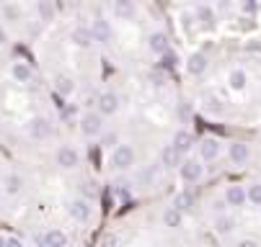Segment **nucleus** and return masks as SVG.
<instances>
[{"label": "nucleus", "mask_w": 261, "mask_h": 247, "mask_svg": "<svg viewBox=\"0 0 261 247\" xmlns=\"http://www.w3.org/2000/svg\"><path fill=\"white\" fill-rule=\"evenodd\" d=\"M134 165V150L130 144H116L111 152V168L114 170H127Z\"/></svg>", "instance_id": "nucleus-1"}, {"label": "nucleus", "mask_w": 261, "mask_h": 247, "mask_svg": "<svg viewBox=\"0 0 261 247\" xmlns=\"http://www.w3.org/2000/svg\"><path fill=\"white\" fill-rule=\"evenodd\" d=\"M80 132H83V136H98L104 132V116H98L93 111L83 114V118H80Z\"/></svg>", "instance_id": "nucleus-2"}, {"label": "nucleus", "mask_w": 261, "mask_h": 247, "mask_svg": "<svg viewBox=\"0 0 261 247\" xmlns=\"http://www.w3.org/2000/svg\"><path fill=\"white\" fill-rule=\"evenodd\" d=\"M26 132H29L31 139H47V136L52 134V124L47 121V118H42V116H34L29 126H26Z\"/></svg>", "instance_id": "nucleus-3"}, {"label": "nucleus", "mask_w": 261, "mask_h": 247, "mask_svg": "<svg viewBox=\"0 0 261 247\" xmlns=\"http://www.w3.org/2000/svg\"><path fill=\"white\" fill-rule=\"evenodd\" d=\"M57 165H60L62 170H73V168H78V165H80L78 150H73V147H60V150H57Z\"/></svg>", "instance_id": "nucleus-4"}, {"label": "nucleus", "mask_w": 261, "mask_h": 247, "mask_svg": "<svg viewBox=\"0 0 261 247\" xmlns=\"http://www.w3.org/2000/svg\"><path fill=\"white\" fill-rule=\"evenodd\" d=\"M178 170H181V178L186 180V183H196L202 175H204V168L196 160H186V162H181L178 165Z\"/></svg>", "instance_id": "nucleus-5"}, {"label": "nucleus", "mask_w": 261, "mask_h": 247, "mask_svg": "<svg viewBox=\"0 0 261 247\" xmlns=\"http://www.w3.org/2000/svg\"><path fill=\"white\" fill-rule=\"evenodd\" d=\"M67 214L75 219V222H88L91 219V204H88V198H78L73 204L67 206Z\"/></svg>", "instance_id": "nucleus-6"}, {"label": "nucleus", "mask_w": 261, "mask_h": 247, "mask_svg": "<svg viewBox=\"0 0 261 247\" xmlns=\"http://www.w3.org/2000/svg\"><path fill=\"white\" fill-rule=\"evenodd\" d=\"M91 36H93V41H98V44H109V39H111V26H109V21L96 18L93 26H91Z\"/></svg>", "instance_id": "nucleus-7"}, {"label": "nucleus", "mask_w": 261, "mask_h": 247, "mask_svg": "<svg viewBox=\"0 0 261 247\" xmlns=\"http://www.w3.org/2000/svg\"><path fill=\"white\" fill-rule=\"evenodd\" d=\"M119 111V98H116L114 93H104L101 98H98V116H111Z\"/></svg>", "instance_id": "nucleus-8"}, {"label": "nucleus", "mask_w": 261, "mask_h": 247, "mask_svg": "<svg viewBox=\"0 0 261 247\" xmlns=\"http://www.w3.org/2000/svg\"><path fill=\"white\" fill-rule=\"evenodd\" d=\"M70 41H73L75 47H91L93 44L91 29H88V26H75V29L70 31Z\"/></svg>", "instance_id": "nucleus-9"}, {"label": "nucleus", "mask_w": 261, "mask_h": 247, "mask_svg": "<svg viewBox=\"0 0 261 247\" xmlns=\"http://www.w3.org/2000/svg\"><path fill=\"white\" fill-rule=\"evenodd\" d=\"M171 147H174L178 154H186L189 150L194 147V136L189 134V132H184V129L176 132V134H174V144H171Z\"/></svg>", "instance_id": "nucleus-10"}, {"label": "nucleus", "mask_w": 261, "mask_h": 247, "mask_svg": "<svg viewBox=\"0 0 261 247\" xmlns=\"http://www.w3.org/2000/svg\"><path fill=\"white\" fill-rule=\"evenodd\" d=\"M225 204L228 206H243L246 204V188L243 186H230L225 190Z\"/></svg>", "instance_id": "nucleus-11"}, {"label": "nucleus", "mask_w": 261, "mask_h": 247, "mask_svg": "<svg viewBox=\"0 0 261 247\" xmlns=\"http://www.w3.org/2000/svg\"><path fill=\"white\" fill-rule=\"evenodd\" d=\"M148 47L152 54H166L168 52V36L166 34H150V39H148Z\"/></svg>", "instance_id": "nucleus-12"}, {"label": "nucleus", "mask_w": 261, "mask_h": 247, "mask_svg": "<svg viewBox=\"0 0 261 247\" xmlns=\"http://www.w3.org/2000/svg\"><path fill=\"white\" fill-rule=\"evenodd\" d=\"M186 70H189V75H202V72L207 70V57H204L202 52L192 54L189 62H186Z\"/></svg>", "instance_id": "nucleus-13"}, {"label": "nucleus", "mask_w": 261, "mask_h": 247, "mask_svg": "<svg viewBox=\"0 0 261 247\" xmlns=\"http://www.w3.org/2000/svg\"><path fill=\"white\" fill-rule=\"evenodd\" d=\"M228 154H230V160L236 162V165H243V162H248V144H243V142H236V144H230V150H228Z\"/></svg>", "instance_id": "nucleus-14"}, {"label": "nucleus", "mask_w": 261, "mask_h": 247, "mask_svg": "<svg viewBox=\"0 0 261 247\" xmlns=\"http://www.w3.org/2000/svg\"><path fill=\"white\" fill-rule=\"evenodd\" d=\"M44 247H67V234L60 229H49L44 234Z\"/></svg>", "instance_id": "nucleus-15"}, {"label": "nucleus", "mask_w": 261, "mask_h": 247, "mask_svg": "<svg viewBox=\"0 0 261 247\" xmlns=\"http://www.w3.org/2000/svg\"><path fill=\"white\" fill-rule=\"evenodd\" d=\"M160 165H163V168H176V165H181V154L168 144V147H163V152H160Z\"/></svg>", "instance_id": "nucleus-16"}, {"label": "nucleus", "mask_w": 261, "mask_h": 247, "mask_svg": "<svg viewBox=\"0 0 261 247\" xmlns=\"http://www.w3.org/2000/svg\"><path fill=\"white\" fill-rule=\"evenodd\" d=\"M111 11H114V16H119V18H132L134 16V5L130 3V0H114L111 3Z\"/></svg>", "instance_id": "nucleus-17"}, {"label": "nucleus", "mask_w": 261, "mask_h": 247, "mask_svg": "<svg viewBox=\"0 0 261 247\" xmlns=\"http://www.w3.org/2000/svg\"><path fill=\"white\" fill-rule=\"evenodd\" d=\"M199 152H202V160H215L220 154V142L218 139H204L199 144Z\"/></svg>", "instance_id": "nucleus-18"}, {"label": "nucleus", "mask_w": 261, "mask_h": 247, "mask_svg": "<svg viewBox=\"0 0 261 247\" xmlns=\"http://www.w3.org/2000/svg\"><path fill=\"white\" fill-rule=\"evenodd\" d=\"M11 75H13L16 82H29L31 80V67L26 65V62H16L11 67Z\"/></svg>", "instance_id": "nucleus-19"}, {"label": "nucleus", "mask_w": 261, "mask_h": 247, "mask_svg": "<svg viewBox=\"0 0 261 247\" xmlns=\"http://www.w3.org/2000/svg\"><path fill=\"white\" fill-rule=\"evenodd\" d=\"M21 188H23V180H21V175H16V172H11V175L5 178V186H3V190L8 196H16V193H21Z\"/></svg>", "instance_id": "nucleus-20"}, {"label": "nucleus", "mask_w": 261, "mask_h": 247, "mask_svg": "<svg viewBox=\"0 0 261 247\" xmlns=\"http://www.w3.org/2000/svg\"><path fill=\"white\" fill-rule=\"evenodd\" d=\"M55 90L60 95H73V90H75V82L73 77H67V75H60L57 82H55Z\"/></svg>", "instance_id": "nucleus-21"}, {"label": "nucleus", "mask_w": 261, "mask_h": 247, "mask_svg": "<svg viewBox=\"0 0 261 247\" xmlns=\"http://www.w3.org/2000/svg\"><path fill=\"white\" fill-rule=\"evenodd\" d=\"M163 224L168 227V229H176V227H181V211H176L174 206L166 209V211H163Z\"/></svg>", "instance_id": "nucleus-22"}, {"label": "nucleus", "mask_w": 261, "mask_h": 247, "mask_svg": "<svg viewBox=\"0 0 261 247\" xmlns=\"http://www.w3.org/2000/svg\"><path fill=\"white\" fill-rule=\"evenodd\" d=\"M192 204H194V198H192V193H186V190H184V193H176V198H174V209H176V211H189V209H192Z\"/></svg>", "instance_id": "nucleus-23"}, {"label": "nucleus", "mask_w": 261, "mask_h": 247, "mask_svg": "<svg viewBox=\"0 0 261 247\" xmlns=\"http://www.w3.org/2000/svg\"><path fill=\"white\" fill-rule=\"evenodd\" d=\"M37 11H39L42 21H52V18H55V5H52L49 0H39V3H37Z\"/></svg>", "instance_id": "nucleus-24"}, {"label": "nucleus", "mask_w": 261, "mask_h": 247, "mask_svg": "<svg viewBox=\"0 0 261 247\" xmlns=\"http://www.w3.org/2000/svg\"><path fill=\"white\" fill-rule=\"evenodd\" d=\"M228 82H230L233 90H243V88H246V72H243V70H233Z\"/></svg>", "instance_id": "nucleus-25"}, {"label": "nucleus", "mask_w": 261, "mask_h": 247, "mask_svg": "<svg viewBox=\"0 0 261 247\" xmlns=\"http://www.w3.org/2000/svg\"><path fill=\"white\" fill-rule=\"evenodd\" d=\"M196 16H199V21L204 26H212L215 23V13H212L210 5H196Z\"/></svg>", "instance_id": "nucleus-26"}, {"label": "nucleus", "mask_w": 261, "mask_h": 247, "mask_svg": "<svg viewBox=\"0 0 261 247\" xmlns=\"http://www.w3.org/2000/svg\"><path fill=\"white\" fill-rule=\"evenodd\" d=\"M0 13H3L5 21H19L21 18V8L19 5H11V3H5L3 8H0Z\"/></svg>", "instance_id": "nucleus-27"}, {"label": "nucleus", "mask_w": 261, "mask_h": 247, "mask_svg": "<svg viewBox=\"0 0 261 247\" xmlns=\"http://www.w3.org/2000/svg\"><path fill=\"white\" fill-rule=\"evenodd\" d=\"M230 229H233V219L230 216H218V219H215V232L228 234Z\"/></svg>", "instance_id": "nucleus-28"}, {"label": "nucleus", "mask_w": 261, "mask_h": 247, "mask_svg": "<svg viewBox=\"0 0 261 247\" xmlns=\"http://www.w3.org/2000/svg\"><path fill=\"white\" fill-rule=\"evenodd\" d=\"M246 201H251V204L261 206V183H256V186H248L246 190Z\"/></svg>", "instance_id": "nucleus-29"}, {"label": "nucleus", "mask_w": 261, "mask_h": 247, "mask_svg": "<svg viewBox=\"0 0 261 247\" xmlns=\"http://www.w3.org/2000/svg\"><path fill=\"white\" fill-rule=\"evenodd\" d=\"M116 245H119V240H116L114 234H106L104 242H101V247H116Z\"/></svg>", "instance_id": "nucleus-30"}, {"label": "nucleus", "mask_w": 261, "mask_h": 247, "mask_svg": "<svg viewBox=\"0 0 261 247\" xmlns=\"http://www.w3.org/2000/svg\"><path fill=\"white\" fill-rule=\"evenodd\" d=\"M5 247H23V242L16 240V237H5Z\"/></svg>", "instance_id": "nucleus-31"}, {"label": "nucleus", "mask_w": 261, "mask_h": 247, "mask_svg": "<svg viewBox=\"0 0 261 247\" xmlns=\"http://www.w3.org/2000/svg\"><path fill=\"white\" fill-rule=\"evenodd\" d=\"M104 144H106V147H114V144H116V134H106L104 136Z\"/></svg>", "instance_id": "nucleus-32"}, {"label": "nucleus", "mask_w": 261, "mask_h": 247, "mask_svg": "<svg viewBox=\"0 0 261 247\" xmlns=\"http://www.w3.org/2000/svg\"><path fill=\"white\" fill-rule=\"evenodd\" d=\"M83 193H86V196H93V193H96L93 183H83Z\"/></svg>", "instance_id": "nucleus-33"}, {"label": "nucleus", "mask_w": 261, "mask_h": 247, "mask_svg": "<svg viewBox=\"0 0 261 247\" xmlns=\"http://www.w3.org/2000/svg\"><path fill=\"white\" fill-rule=\"evenodd\" d=\"M238 247H259V245H256L254 240H240V242H238Z\"/></svg>", "instance_id": "nucleus-34"}, {"label": "nucleus", "mask_w": 261, "mask_h": 247, "mask_svg": "<svg viewBox=\"0 0 261 247\" xmlns=\"http://www.w3.org/2000/svg\"><path fill=\"white\" fill-rule=\"evenodd\" d=\"M243 11H246V13H254V11H256V3H243Z\"/></svg>", "instance_id": "nucleus-35"}, {"label": "nucleus", "mask_w": 261, "mask_h": 247, "mask_svg": "<svg viewBox=\"0 0 261 247\" xmlns=\"http://www.w3.org/2000/svg\"><path fill=\"white\" fill-rule=\"evenodd\" d=\"M3 41H5V29L0 26V44H3Z\"/></svg>", "instance_id": "nucleus-36"}, {"label": "nucleus", "mask_w": 261, "mask_h": 247, "mask_svg": "<svg viewBox=\"0 0 261 247\" xmlns=\"http://www.w3.org/2000/svg\"><path fill=\"white\" fill-rule=\"evenodd\" d=\"M0 247H5V237H0Z\"/></svg>", "instance_id": "nucleus-37"}]
</instances>
